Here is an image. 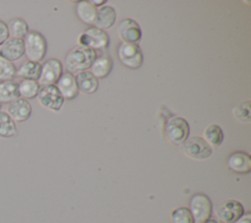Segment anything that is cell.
Here are the masks:
<instances>
[{"mask_svg": "<svg viewBox=\"0 0 251 223\" xmlns=\"http://www.w3.org/2000/svg\"><path fill=\"white\" fill-rule=\"evenodd\" d=\"M96 57V51L93 49L76 45L67 53L65 57V68L68 73L73 75L87 71Z\"/></svg>", "mask_w": 251, "mask_h": 223, "instance_id": "obj_1", "label": "cell"}, {"mask_svg": "<svg viewBox=\"0 0 251 223\" xmlns=\"http://www.w3.org/2000/svg\"><path fill=\"white\" fill-rule=\"evenodd\" d=\"M25 54L28 61L40 62L46 55L47 41L42 33L30 30L24 38Z\"/></svg>", "mask_w": 251, "mask_h": 223, "instance_id": "obj_2", "label": "cell"}, {"mask_svg": "<svg viewBox=\"0 0 251 223\" xmlns=\"http://www.w3.org/2000/svg\"><path fill=\"white\" fill-rule=\"evenodd\" d=\"M189 125L187 121L181 117L171 118L165 127V135L167 139L175 145H182L189 138Z\"/></svg>", "mask_w": 251, "mask_h": 223, "instance_id": "obj_3", "label": "cell"}, {"mask_svg": "<svg viewBox=\"0 0 251 223\" xmlns=\"http://www.w3.org/2000/svg\"><path fill=\"white\" fill-rule=\"evenodd\" d=\"M189 211L192 215L194 223H204L212 215L213 205L208 195L197 193L189 199Z\"/></svg>", "mask_w": 251, "mask_h": 223, "instance_id": "obj_4", "label": "cell"}, {"mask_svg": "<svg viewBox=\"0 0 251 223\" xmlns=\"http://www.w3.org/2000/svg\"><path fill=\"white\" fill-rule=\"evenodd\" d=\"M110 38L105 30L99 29L95 27L86 28L78 37V45L89 47L94 51H104L108 48Z\"/></svg>", "mask_w": 251, "mask_h": 223, "instance_id": "obj_5", "label": "cell"}, {"mask_svg": "<svg viewBox=\"0 0 251 223\" xmlns=\"http://www.w3.org/2000/svg\"><path fill=\"white\" fill-rule=\"evenodd\" d=\"M118 58L120 62L128 69L134 70L143 64V54L138 44L122 42L118 47Z\"/></svg>", "mask_w": 251, "mask_h": 223, "instance_id": "obj_6", "label": "cell"}, {"mask_svg": "<svg viewBox=\"0 0 251 223\" xmlns=\"http://www.w3.org/2000/svg\"><path fill=\"white\" fill-rule=\"evenodd\" d=\"M36 97L42 107L53 112L59 111L65 101L55 84L41 85Z\"/></svg>", "mask_w": 251, "mask_h": 223, "instance_id": "obj_7", "label": "cell"}, {"mask_svg": "<svg viewBox=\"0 0 251 223\" xmlns=\"http://www.w3.org/2000/svg\"><path fill=\"white\" fill-rule=\"evenodd\" d=\"M214 211L217 219L223 223H233L244 214V207L238 200L226 199L218 203Z\"/></svg>", "mask_w": 251, "mask_h": 223, "instance_id": "obj_8", "label": "cell"}, {"mask_svg": "<svg viewBox=\"0 0 251 223\" xmlns=\"http://www.w3.org/2000/svg\"><path fill=\"white\" fill-rule=\"evenodd\" d=\"M182 151L194 160H205L213 153L212 147L200 137L188 138L182 143Z\"/></svg>", "mask_w": 251, "mask_h": 223, "instance_id": "obj_9", "label": "cell"}, {"mask_svg": "<svg viewBox=\"0 0 251 223\" xmlns=\"http://www.w3.org/2000/svg\"><path fill=\"white\" fill-rule=\"evenodd\" d=\"M63 74L62 63L54 58L48 59L41 65L40 77L37 81L39 85H52L57 83Z\"/></svg>", "mask_w": 251, "mask_h": 223, "instance_id": "obj_10", "label": "cell"}, {"mask_svg": "<svg viewBox=\"0 0 251 223\" xmlns=\"http://www.w3.org/2000/svg\"><path fill=\"white\" fill-rule=\"evenodd\" d=\"M118 34L123 42L136 43L141 39L142 31L139 25L132 19H124L118 27Z\"/></svg>", "mask_w": 251, "mask_h": 223, "instance_id": "obj_11", "label": "cell"}, {"mask_svg": "<svg viewBox=\"0 0 251 223\" xmlns=\"http://www.w3.org/2000/svg\"><path fill=\"white\" fill-rule=\"evenodd\" d=\"M226 167L236 174H247L251 171V157L244 151H234L226 159Z\"/></svg>", "mask_w": 251, "mask_h": 223, "instance_id": "obj_12", "label": "cell"}, {"mask_svg": "<svg viewBox=\"0 0 251 223\" xmlns=\"http://www.w3.org/2000/svg\"><path fill=\"white\" fill-rule=\"evenodd\" d=\"M25 54L24 39L9 37L1 46H0V57L14 62L19 60Z\"/></svg>", "mask_w": 251, "mask_h": 223, "instance_id": "obj_13", "label": "cell"}, {"mask_svg": "<svg viewBox=\"0 0 251 223\" xmlns=\"http://www.w3.org/2000/svg\"><path fill=\"white\" fill-rule=\"evenodd\" d=\"M55 85L64 99L72 100L78 95V89L76 86L75 76L71 73H63Z\"/></svg>", "mask_w": 251, "mask_h": 223, "instance_id": "obj_14", "label": "cell"}, {"mask_svg": "<svg viewBox=\"0 0 251 223\" xmlns=\"http://www.w3.org/2000/svg\"><path fill=\"white\" fill-rule=\"evenodd\" d=\"M31 105L30 103L24 99L18 98L8 104L7 113L15 122H25L31 115Z\"/></svg>", "mask_w": 251, "mask_h": 223, "instance_id": "obj_15", "label": "cell"}, {"mask_svg": "<svg viewBox=\"0 0 251 223\" xmlns=\"http://www.w3.org/2000/svg\"><path fill=\"white\" fill-rule=\"evenodd\" d=\"M113 69V61L112 58L107 55L103 54L95 58V60L92 62L89 72L98 80V79H104L106 78Z\"/></svg>", "mask_w": 251, "mask_h": 223, "instance_id": "obj_16", "label": "cell"}, {"mask_svg": "<svg viewBox=\"0 0 251 223\" xmlns=\"http://www.w3.org/2000/svg\"><path fill=\"white\" fill-rule=\"evenodd\" d=\"M75 79L78 91L84 94H92L98 88V80L89 71L77 73Z\"/></svg>", "mask_w": 251, "mask_h": 223, "instance_id": "obj_17", "label": "cell"}, {"mask_svg": "<svg viewBox=\"0 0 251 223\" xmlns=\"http://www.w3.org/2000/svg\"><path fill=\"white\" fill-rule=\"evenodd\" d=\"M75 15L81 23L94 27L97 9L87 0L79 1L75 5Z\"/></svg>", "mask_w": 251, "mask_h": 223, "instance_id": "obj_18", "label": "cell"}, {"mask_svg": "<svg viewBox=\"0 0 251 223\" xmlns=\"http://www.w3.org/2000/svg\"><path fill=\"white\" fill-rule=\"evenodd\" d=\"M117 14L115 9L112 6H102L97 9V15H96V21L94 24V27L105 30L110 28L116 22Z\"/></svg>", "mask_w": 251, "mask_h": 223, "instance_id": "obj_19", "label": "cell"}, {"mask_svg": "<svg viewBox=\"0 0 251 223\" xmlns=\"http://www.w3.org/2000/svg\"><path fill=\"white\" fill-rule=\"evenodd\" d=\"M18 98H20L18 83L15 81L0 82V104H9Z\"/></svg>", "mask_w": 251, "mask_h": 223, "instance_id": "obj_20", "label": "cell"}, {"mask_svg": "<svg viewBox=\"0 0 251 223\" xmlns=\"http://www.w3.org/2000/svg\"><path fill=\"white\" fill-rule=\"evenodd\" d=\"M41 73V64L38 62L25 61L17 70V76L23 80L38 81Z\"/></svg>", "mask_w": 251, "mask_h": 223, "instance_id": "obj_21", "label": "cell"}, {"mask_svg": "<svg viewBox=\"0 0 251 223\" xmlns=\"http://www.w3.org/2000/svg\"><path fill=\"white\" fill-rule=\"evenodd\" d=\"M204 140L212 147L220 146L224 141V133L220 126L216 124L208 125L203 132Z\"/></svg>", "mask_w": 251, "mask_h": 223, "instance_id": "obj_22", "label": "cell"}, {"mask_svg": "<svg viewBox=\"0 0 251 223\" xmlns=\"http://www.w3.org/2000/svg\"><path fill=\"white\" fill-rule=\"evenodd\" d=\"M18 130L15 121L7 112L0 111V138L10 139L17 136Z\"/></svg>", "mask_w": 251, "mask_h": 223, "instance_id": "obj_23", "label": "cell"}, {"mask_svg": "<svg viewBox=\"0 0 251 223\" xmlns=\"http://www.w3.org/2000/svg\"><path fill=\"white\" fill-rule=\"evenodd\" d=\"M9 36L14 38H21L24 39L25 36L27 34L28 25L26 22L22 18H14L9 21L7 24Z\"/></svg>", "mask_w": 251, "mask_h": 223, "instance_id": "obj_24", "label": "cell"}, {"mask_svg": "<svg viewBox=\"0 0 251 223\" xmlns=\"http://www.w3.org/2000/svg\"><path fill=\"white\" fill-rule=\"evenodd\" d=\"M18 84H19V92H20L21 98L27 100L37 96L40 85L36 81L22 80Z\"/></svg>", "mask_w": 251, "mask_h": 223, "instance_id": "obj_25", "label": "cell"}, {"mask_svg": "<svg viewBox=\"0 0 251 223\" xmlns=\"http://www.w3.org/2000/svg\"><path fill=\"white\" fill-rule=\"evenodd\" d=\"M251 103L250 100L240 102L238 105L232 108V116L240 123H250L251 121Z\"/></svg>", "mask_w": 251, "mask_h": 223, "instance_id": "obj_26", "label": "cell"}, {"mask_svg": "<svg viewBox=\"0 0 251 223\" xmlns=\"http://www.w3.org/2000/svg\"><path fill=\"white\" fill-rule=\"evenodd\" d=\"M16 76V66L12 62L0 57V82L13 81Z\"/></svg>", "mask_w": 251, "mask_h": 223, "instance_id": "obj_27", "label": "cell"}, {"mask_svg": "<svg viewBox=\"0 0 251 223\" xmlns=\"http://www.w3.org/2000/svg\"><path fill=\"white\" fill-rule=\"evenodd\" d=\"M171 223H194L187 207H177L171 213Z\"/></svg>", "mask_w": 251, "mask_h": 223, "instance_id": "obj_28", "label": "cell"}, {"mask_svg": "<svg viewBox=\"0 0 251 223\" xmlns=\"http://www.w3.org/2000/svg\"><path fill=\"white\" fill-rule=\"evenodd\" d=\"M9 38V31L7 24L0 20V46Z\"/></svg>", "mask_w": 251, "mask_h": 223, "instance_id": "obj_29", "label": "cell"}, {"mask_svg": "<svg viewBox=\"0 0 251 223\" xmlns=\"http://www.w3.org/2000/svg\"><path fill=\"white\" fill-rule=\"evenodd\" d=\"M233 223H251V213L247 212L242 214L235 222Z\"/></svg>", "mask_w": 251, "mask_h": 223, "instance_id": "obj_30", "label": "cell"}, {"mask_svg": "<svg viewBox=\"0 0 251 223\" xmlns=\"http://www.w3.org/2000/svg\"><path fill=\"white\" fill-rule=\"evenodd\" d=\"M89 2H90L96 9L102 7V6L106 3L105 0H91V1H89Z\"/></svg>", "mask_w": 251, "mask_h": 223, "instance_id": "obj_31", "label": "cell"}, {"mask_svg": "<svg viewBox=\"0 0 251 223\" xmlns=\"http://www.w3.org/2000/svg\"><path fill=\"white\" fill-rule=\"evenodd\" d=\"M204 223H223L222 221H220L219 219L217 218H214V217H210L208 220H206Z\"/></svg>", "mask_w": 251, "mask_h": 223, "instance_id": "obj_32", "label": "cell"}, {"mask_svg": "<svg viewBox=\"0 0 251 223\" xmlns=\"http://www.w3.org/2000/svg\"><path fill=\"white\" fill-rule=\"evenodd\" d=\"M0 108H1V104H0Z\"/></svg>", "mask_w": 251, "mask_h": 223, "instance_id": "obj_33", "label": "cell"}]
</instances>
